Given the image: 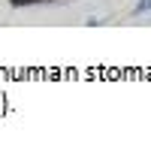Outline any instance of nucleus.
<instances>
[{"instance_id":"2","label":"nucleus","mask_w":151,"mask_h":148,"mask_svg":"<svg viewBox=\"0 0 151 148\" xmlns=\"http://www.w3.org/2000/svg\"><path fill=\"white\" fill-rule=\"evenodd\" d=\"M12 6H30V3H42V0H9Z\"/></svg>"},{"instance_id":"1","label":"nucleus","mask_w":151,"mask_h":148,"mask_svg":"<svg viewBox=\"0 0 151 148\" xmlns=\"http://www.w3.org/2000/svg\"><path fill=\"white\" fill-rule=\"evenodd\" d=\"M148 9H151V0H139L133 12H136V15H142V12H148Z\"/></svg>"}]
</instances>
